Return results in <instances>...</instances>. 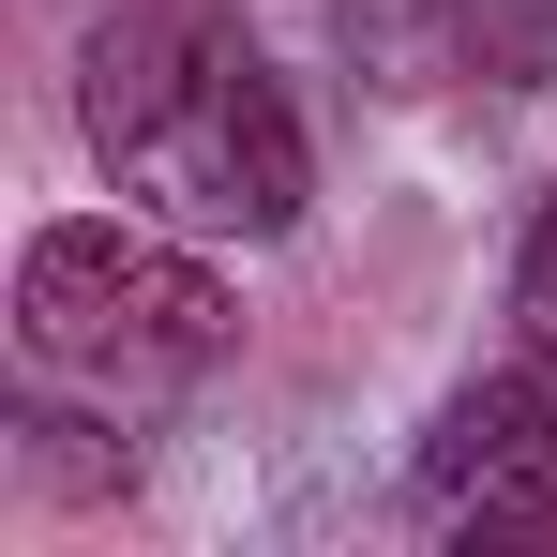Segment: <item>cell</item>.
<instances>
[{"label": "cell", "mask_w": 557, "mask_h": 557, "mask_svg": "<svg viewBox=\"0 0 557 557\" xmlns=\"http://www.w3.org/2000/svg\"><path fill=\"white\" fill-rule=\"evenodd\" d=\"M76 136L121 211L182 226V242H286L317 151H301V106H286L272 46L226 15V0H121L91 46H76Z\"/></svg>", "instance_id": "6da1fadb"}, {"label": "cell", "mask_w": 557, "mask_h": 557, "mask_svg": "<svg viewBox=\"0 0 557 557\" xmlns=\"http://www.w3.org/2000/svg\"><path fill=\"white\" fill-rule=\"evenodd\" d=\"M512 317H528V347H557V196L528 211V257H512Z\"/></svg>", "instance_id": "5b68a950"}, {"label": "cell", "mask_w": 557, "mask_h": 557, "mask_svg": "<svg viewBox=\"0 0 557 557\" xmlns=\"http://www.w3.org/2000/svg\"><path fill=\"white\" fill-rule=\"evenodd\" d=\"M422 528L453 543H557V347L528 362H482L422 422V467H407Z\"/></svg>", "instance_id": "3957f363"}, {"label": "cell", "mask_w": 557, "mask_h": 557, "mask_svg": "<svg viewBox=\"0 0 557 557\" xmlns=\"http://www.w3.org/2000/svg\"><path fill=\"white\" fill-rule=\"evenodd\" d=\"M376 30L482 91H557V0H376Z\"/></svg>", "instance_id": "277c9868"}, {"label": "cell", "mask_w": 557, "mask_h": 557, "mask_svg": "<svg viewBox=\"0 0 557 557\" xmlns=\"http://www.w3.org/2000/svg\"><path fill=\"white\" fill-rule=\"evenodd\" d=\"M15 347L61 392L166 407L242 347V301L211 272V242L151 226V211H76V226H30V257H15Z\"/></svg>", "instance_id": "7a4b0ae2"}]
</instances>
